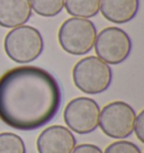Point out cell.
Masks as SVG:
<instances>
[{
	"instance_id": "cell-1",
	"label": "cell",
	"mask_w": 144,
	"mask_h": 153,
	"mask_svg": "<svg viewBox=\"0 0 144 153\" xmlns=\"http://www.w3.org/2000/svg\"><path fill=\"white\" fill-rule=\"evenodd\" d=\"M61 102V87L45 69L22 65L0 76V120L11 128L42 127L56 116Z\"/></svg>"
},
{
	"instance_id": "cell-2",
	"label": "cell",
	"mask_w": 144,
	"mask_h": 153,
	"mask_svg": "<svg viewBox=\"0 0 144 153\" xmlns=\"http://www.w3.org/2000/svg\"><path fill=\"white\" fill-rule=\"evenodd\" d=\"M4 48L11 61L27 64L35 61L44 51V39L37 28L22 25L9 30L4 41Z\"/></svg>"
},
{
	"instance_id": "cell-3",
	"label": "cell",
	"mask_w": 144,
	"mask_h": 153,
	"mask_svg": "<svg viewBox=\"0 0 144 153\" xmlns=\"http://www.w3.org/2000/svg\"><path fill=\"white\" fill-rule=\"evenodd\" d=\"M73 83L87 95H99L111 85L113 71L109 64L98 56H87L76 63L72 70Z\"/></svg>"
},
{
	"instance_id": "cell-4",
	"label": "cell",
	"mask_w": 144,
	"mask_h": 153,
	"mask_svg": "<svg viewBox=\"0 0 144 153\" xmlns=\"http://www.w3.org/2000/svg\"><path fill=\"white\" fill-rule=\"evenodd\" d=\"M97 28L90 19L71 17L63 22L58 39L64 52L71 55H85L94 48Z\"/></svg>"
},
{
	"instance_id": "cell-5",
	"label": "cell",
	"mask_w": 144,
	"mask_h": 153,
	"mask_svg": "<svg viewBox=\"0 0 144 153\" xmlns=\"http://www.w3.org/2000/svg\"><path fill=\"white\" fill-rule=\"evenodd\" d=\"M136 113L125 101H113L100 110L99 123L102 133L115 140H124L133 133Z\"/></svg>"
},
{
	"instance_id": "cell-6",
	"label": "cell",
	"mask_w": 144,
	"mask_h": 153,
	"mask_svg": "<svg viewBox=\"0 0 144 153\" xmlns=\"http://www.w3.org/2000/svg\"><path fill=\"white\" fill-rule=\"evenodd\" d=\"M97 56L107 64L117 65L126 61L132 52V39L124 29L106 27L97 34L95 41Z\"/></svg>"
},
{
	"instance_id": "cell-7",
	"label": "cell",
	"mask_w": 144,
	"mask_h": 153,
	"mask_svg": "<svg viewBox=\"0 0 144 153\" xmlns=\"http://www.w3.org/2000/svg\"><path fill=\"white\" fill-rule=\"evenodd\" d=\"M99 114L100 108L96 100L89 97H77L65 106L63 120L71 132L85 135L97 129Z\"/></svg>"
},
{
	"instance_id": "cell-8",
	"label": "cell",
	"mask_w": 144,
	"mask_h": 153,
	"mask_svg": "<svg viewBox=\"0 0 144 153\" xmlns=\"http://www.w3.org/2000/svg\"><path fill=\"white\" fill-rule=\"evenodd\" d=\"M76 144L77 140L68 127L52 125L39 135L36 148L39 153H71Z\"/></svg>"
},
{
	"instance_id": "cell-9",
	"label": "cell",
	"mask_w": 144,
	"mask_h": 153,
	"mask_svg": "<svg viewBox=\"0 0 144 153\" xmlns=\"http://www.w3.org/2000/svg\"><path fill=\"white\" fill-rule=\"evenodd\" d=\"M29 0H0V26L15 28L25 25L32 17Z\"/></svg>"
},
{
	"instance_id": "cell-10",
	"label": "cell",
	"mask_w": 144,
	"mask_h": 153,
	"mask_svg": "<svg viewBox=\"0 0 144 153\" xmlns=\"http://www.w3.org/2000/svg\"><path fill=\"white\" fill-rule=\"evenodd\" d=\"M140 0H100L99 11L108 22L126 24L136 17Z\"/></svg>"
},
{
	"instance_id": "cell-11",
	"label": "cell",
	"mask_w": 144,
	"mask_h": 153,
	"mask_svg": "<svg viewBox=\"0 0 144 153\" xmlns=\"http://www.w3.org/2000/svg\"><path fill=\"white\" fill-rule=\"evenodd\" d=\"M64 7L73 17L88 19L99 13L100 0H64Z\"/></svg>"
},
{
	"instance_id": "cell-12",
	"label": "cell",
	"mask_w": 144,
	"mask_h": 153,
	"mask_svg": "<svg viewBox=\"0 0 144 153\" xmlns=\"http://www.w3.org/2000/svg\"><path fill=\"white\" fill-rule=\"evenodd\" d=\"M32 10L42 17H54L63 10L64 0H29Z\"/></svg>"
},
{
	"instance_id": "cell-13",
	"label": "cell",
	"mask_w": 144,
	"mask_h": 153,
	"mask_svg": "<svg viewBox=\"0 0 144 153\" xmlns=\"http://www.w3.org/2000/svg\"><path fill=\"white\" fill-rule=\"evenodd\" d=\"M0 153H26L24 141L15 133H0Z\"/></svg>"
},
{
	"instance_id": "cell-14",
	"label": "cell",
	"mask_w": 144,
	"mask_h": 153,
	"mask_svg": "<svg viewBox=\"0 0 144 153\" xmlns=\"http://www.w3.org/2000/svg\"><path fill=\"white\" fill-rule=\"evenodd\" d=\"M102 153H142V151L136 144L120 140L109 144Z\"/></svg>"
},
{
	"instance_id": "cell-15",
	"label": "cell",
	"mask_w": 144,
	"mask_h": 153,
	"mask_svg": "<svg viewBox=\"0 0 144 153\" xmlns=\"http://www.w3.org/2000/svg\"><path fill=\"white\" fill-rule=\"evenodd\" d=\"M133 132H135V135L140 142L144 143V110H142L139 115H136Z\"/></svg>"
},
{
	"instance_id": "cell-16",
	"label": "cell",
	"mask_w": 144,
	"mask_h": 153,
	"mask_svg": "<svg viewBox=\"0 0 144 153\" xmlns=\"http://www.w3.org/2000/svg\"><path fill=\"white\" fill-rule=\"evenodd\" d=\"M71 153H102V150L95 144H80L76 145Z\"/></svg>"
}]
</instances>
